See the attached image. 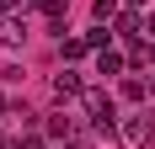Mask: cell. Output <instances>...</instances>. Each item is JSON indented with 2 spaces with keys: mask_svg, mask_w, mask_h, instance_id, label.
I'll return each mask as SVG.
<instances>
[{
  "mask_svg": "<svg viewBox=\"0 0 155 149\" xmlns=\"http://www.w3.org/2000/svg\"><path fill=\"white\" fill-rule=\"evenodd\" d=\"M80 112H86V122H91L102 138H107V133H118V101H112L107 90L86 85V90H80Z\"/></svg>",
  "mask_w": 155,
  "mask_h": 149,
  "instance_id": "obj_1",
  "label": "cell"
},
{
  "mask_svg": "<svg viewBox=\"0 0 155 149\" xmlns=\"http://www.w3.org/2000/svg\"><path fill=\"white\" fill-rule=\"evenodd\" d=\"M118 138L128 149H144L150 144V112H134V117H118Z\"/></svg>",
  "mask_w": 155,
  "mask_h": 149,
  "instance_id": "obj_2",
  "label": "cell"
},
{
  "mask_svg": "<svg viewBox=\"0 0 155 149\" xmlns=\"http://www.w3.org/2000/svg\"><path fill=\"white\" fill-rule=\"evenodd\" d=\"M0 43H5V48H21V43H27V16H5V21H0Z\"/></svg>",
  "mask_w": 155,
  "mask_h": 149,
  "instance_id": "obj_3",
  "label": "cell"
},
{
  "mask_svg": "<svg viewBox=\"0 0 155 149\" xmlns=\"http://www.w3.org/2000/svg\"><path fill=\"white\" fill-rule=\"evenodd\" d=\"M43 128H48V138H59V144H70V138L80 133V122H75V117H64V112H59V117H48Z\"/></svg>",
  "mask_w": 155,
  "mask_h": 149,
  "instance_id": "obj_4",
  "label": "cell"
},
{
  "mask_svg": "<svg viewBox=\"0 0 155 149\" xmlns=\"http://www.w3.org/2000/svg\"><path fill=\"white\" fill-rule=\"evenodd\" d=\"M80 90H86V85H80V74H75V69L54 74V96H59V101H70V96H80Z\"/></svg>",
  "mask_w": 155,
  "mask_h": 149,
  "instance_id": "obj_5",
  "label": "cell"
},
{
  "mask_svg": "<svg viewBox=\"0 0 155 149\" xmlns=\"http://www.w3.org/2000/svg\"><path fill=\"white\" fill-rule=\"evenodd\" d=\"M118 5H123V0H96V5H91V16H96V21H102V27H112V21L123 16V11H118Z\"/></svg>",
  "mask_w": 155,
  "mask_h": 149,
  "instance_id": "obj_6",
  "label": "cell"
},
{
  "mask_svg": "<svg viewBox=\"0 0 155 149\" xmlns=\"http://www.w3.org/2000/svg\"><path fill=\"white\" fill-rule=\"evenodd\" d=\"M96 74H123V53L102 48V53H96Z\"/></svg>",
  "mask_w": 155,
  "mask_h": 149,
  "instance_id": "obj_7",
  "label": "cell"
},
{
  "mask_svg": "<svg viewBox=\"0 0 155 149\" xmlns=\"http://www.w3.org/2000/svg\"><path fill=\"white\" fill-rule=\"evenodd\" d=\"M59 53H64V59H86L91 43H86V37H59Z\"/></svg>",
  "mask_w": 155,
  "mask_h": 149,
  "instance_id": "obj_8",
  "label": "cell"
},
{
  "mask_svg": "<svg viewBox=\"0 0 155 149\" xmlns=\"http://www.w3.org/2000/svg\"><path fill=\"white\" fill-rule=\"evenodd\" d=\"M107 37H112V32H107V27H102V21H96V27H91V32H86V43H91V48H96V53H102V48H107Z\"/></svg>",
  "mask_w": 155,
  "mask_h": 149,
  "instance_id": "obj_9",
  "label": "cell"
},
{
  "mask_svg": "<svg viewBox=\"0 0 155 149\" xmlns=\"http://www.w3.org/2000/svg\"><path fill=\"white\" fill-rule=\"evenodd\" d=\"M118 90H123V101H144V80H123Z\"/></svg>",
  "mask_w": 155,
  "mask_h": 149,
  "instance_id": "obj_10",
  "label": "cell"
},
{
  "mask_svg": "<svg viewBox=\"0 0 155 149\" xmlns=\"http://www.w3.org/2000/svg\"><path fill=\"white\" fill-rule=\"evenodd\" d=\"M32 5H38V11H43V16H54V21H59V16H64V0H32Z\"/></svg>",
  "mask_w": 155,
  "mask_h": 149,
  "instance_id": "obj_11",
  "label": "cell"
},
{
  "mask_svg": "<svg viewBox=\"0 0 155 149\" xmlns=\"http://www.w3.org/2000/svg\"><path fill=\"white\" fill-rule=\"evenodd\" d=\"M11 149H43V138H38V133H21V138H16Z\"/></svg>",
  "mask_w": 155,
  "mask_h": 149,
  "instance_id": "obj_12",
  "label": "cell"
},
{
  "mask_svg": "<svg viewBox=\"0 0 155 149\" xmlns=\"http://www.w3.org/2000/svg\"><path fill=\"white\" fill-rule=\"evenodd\" d=\"M11 11H16V0H0V16H11Z\"/></svg>",
  "mask_w": 155,
  "mask_h": 149,
  "instance_id": "obj_13",
  "label": "cell"
},
{
  "mask_svg": "<svg viewBox=\"0 0 155 149\" xmlns=\"http://www.w3.org/2000/svg\"><path fill=\"white\" fill-rule=\"evenodd\" d=\"M144 32H150V43H155V11H150V21H144Z\"/></svg>",
  "mask_w": 155,
  "mask_h": 149,
  "instance_id": "obj_14",
  "label": "cell"
},
{
  "mask_svg": "<svg viewBox=\"0 0 155 149\" xmlns=\"http://www.w3.org/2000/svg\"><path fill=\"white\" fill-rule=\"evenodd\" d=\"M123 5H128V11H139V5H144V0H123Z\"/></svg>",
  "mask_w": 155,
  "mask_h": 149,
  "instance_id": "obj_15",
  "label": "cell"
},
{
  "mask_svg": "<svg viewBox=\"0 0 155 149\" xmlns=\"http://www.w3.org/2000/svg\"><path fill=\"white\" fill-rule=\"evenodd\" d=\"M144 59H155V43H144Z\"/></svg>",
  "mask_w": 155,
  "mask_h": 149,
  "instance_id": "obj_16",
  "label": "cell"
},
{
  "mask_svg": "<svg viewBox=\"0 0 155 149\" xmlns=\"http://www.w3.org/2000/svg\"><path fill=\"white\" fill-rule=\"evenodd\" d=\"M150 96H155V74H150Z\"/></svg>",
  "mask_w": 155,
  "mask_h": 149,
  "instance_id": "obj_17",
  "label": "cell"
},
{
  "mask_svg": "<svg viewBox=\"0 0 155 149\" xmlns=\"http://www.w3.org/2000/svg\"><path fill=\"white\" fill-rule=\"evenodd\" d=\"M0 112H5V96H0Z\"/></svg>",
  "mask_w": 155,
  "mask_h": 149,
  "instance_id": "obj_18",
  "label": "cell"
},
{
  "mask_svg": "<svg viewBox=\"0 0 155 149\" xmlns=\"http://www.w3.org/2000/svg\"><path fill=\"white\" fill-rule=\"evenodd\" d=\"M0 149H11V144H5V138H0Z\"/></svg>",
  "mask_w": 155,
  "mask_h": 149,
  "instance_id": "obj_19",
  "label": "cell"
}]
</instances>
